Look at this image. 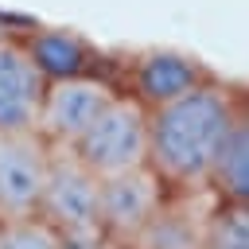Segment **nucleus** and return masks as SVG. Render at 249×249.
<instances>
[{
    "instance_id": "f257e3e1",
    "label": "nucleus",
    "mask_w": 249,
    "mask_h": 249,
    "mask_svg": "<svg viewBox=\"0 0 249 249\" xmlns=\"http://www.w3.org/2000/svg\"><path fill=\"white\" fill-rule=\"evenodd\" d=\"M237 117L233 97L210 82L160 109H148V167L163 187H202Z\"/></svg>"
},
{
    "instance_id": "f03ea898",
    "label": "nucleus",
    "mask_w": 249,
    "mask_h": 249,
    "mask_svg": "<svg viewBox=\"0 0 249 249\" xmlns=\"http://www.w3.org/2000/svg\"><path fill=\"white\" fill-rule=\"evenodd\" d=\"M97 191H101V179L89 167H82V160L70 148H51L35 218H43L58 233L62 249H101V245H109L101 237Z\"/></svg>"
},
{
    "instance_id": "7ed1b4c3",
    "label": "nucleus",
    "mask_w": 249,
    "mask_h": 249,
    "mask_svg": "<svg viewBox=\"0 0 249 249\" xmlns=\"http://www.w3.org/2000/svg\"><path fill=\"white\" fill-rule=\"evenodd\" d=\"M82 167H89L97 179L148 167V109L136 97H113L101 117L78 136L70 148Z\"/></svg>"
},
{
    "instance_id": "20e7f679",
    "label": "nucleus",
    "mask_w": 249,
    "mask_h": 249,
    "mask_svg": "<svg viewBox=\"0 0 249 249\" xmlns=\"http://www.w3.org/2000/svg\"><path fill=\"white\" fill-rule=\"evenodd\" d=\"M113 86L89 74L74 78H54L43 89L39 117H35V136L47 148H74L78 136L101 117V109L113 101Z\"/></svg>"
},
{
    "instance_id": "39448f33",
    "label": "nucleus",
    "mask_w": 249,
    "mask_h": 249,
    "mask_svg": "<svg viewBox=\"0 0 249 249\" xmlns=\"http://www.w3.org/2000/svg\"><path fill=\"white\" fill-rule=\"evenodd\" d=\"M163 198H167V187L156 179L152 167H136V171L101 179V191H97L101 237L117 241V245H136L140 230L156 218Z\"/></svg>"
},
{
    "instance_id": "423d86ee",
    "label": "nucleus",
    "mask_w": 249,
    "mask_h": 249,
    "mask_svg": "<svg viewBox=\"0 0 249 249\" xmlns=\"http://www.w3.org/2000/svg\"><path fill=\"white\" fill-rule=\"evenodd\" d=\"M51 148L35 132L0 136V222L35 218Z\"/></svg>"
},
{
    "instance_id": "0eeeda50",
    "label": "nucleus",
    "mask_w": 249,
    "mask_h": 249,
    "mask_svg": "<svg viewBox=\"0 0 249 249\" xmlns=\"http://www.w3.org/2000/svg\"><path fill=\"white\" fill-rule=\"evenodd\" d=\"M43 89H47V78L35 70L27 47L0 39V136L35 132Z\"/></svg>"
},
{
    "instance_id": "6e6552de",
    "label": "nucleus",
    "mask_w": 249,
    "mask_h": 249,
    "mask_svg": "<svg viewBox=\"0 0 249 249\" xmlns=\"http://www.w3.org/2000/svg\"><path fill=\"white\" fill-rule=\"evenodd\" d=\"M136 101L144 109H160L183 93H191L195 86H202V70L198 62H191L187 54H175V51H152L136 62Z\"/></svg>"
},
{
    "instance_id": "1a4fd4ad",
    "label": "nucleus",
    "mask_w": 249,
    "mask_h": 249,
    "mask_svg": "<svg viewBox=\"0 0 249 249\" xmlns=\"http://www.w3.org/2000/svg\"><path fill=\"white\" fill-rule=\"evenodd\" d=\"M206 183L218 191L222 202H241L249 206V121L237 117L233 128L226 132L214 163H210V175Z\"/></svg>"
},
{
    "instance_id": "9d476101",
    "label": "nucleus",
    "mask_w": 249,
    "mask_h": 249,
    "mask_svg": "<svg viewBox=\"0 0 249 249\" xmlns=\"http://www.w3.org/2000/svg\"><path fill=\"white\" fill-rule=\"evenodd\" d=\"M132 249H202V226H195V218L187 210H179L163 198V206L140 230Z\"/></svg>"
},
{
    "instance_id": "9b49d317",
    "label": "nucleus",
    "mask_w": 249,
    "mask_h": 249,
    "mask_svg": "<svg viewBox=\"0 0 249 249\" xmlns=\"http://www.w3.org/2000/svg\"><path fill=\"white\" fill-rule=\"evenodd\" d=\"M27 54H31L35 70H39L47 82H54V78H74V74H82V66H86V47H82L74 35H66V31H43V35H35V39L27 43Z\"/></svg>"
},
{
    "instance_id": "f8f14e48",
    "label": "nucleus",
    "mask_w": 249,
    "mask_h": 249,
    "mask_svg": "<svg viewBox=\"0 0 249 249\" xmlns=\"http://www.w3.org/2000/svg\"><path fill=\"white\" fill-rule=\"evenodd\" d=\"M202 249H249V206L222 202L202 222Z\"/></svg>"
},
{
    "instance_id": "ddd939ff",
    "label": "nucleus",
    "mask_w": 249,
    "mask_h": 249,
    "mask_svg": "<svg viewBox=\"0 0 249 249\" xmlns=\"http://www.w3.org/2000/svg\"><path fill=\"white\" fill-rule=\"evenodd\" d=\"M0 249H62V241L43 218H16L0 222Z\"/></svg>"
},
{
    "instance_id": "4468645a",
    "label": "nucleus",
    "mask_w": 249,
    "mask_h": 249,
    "mask_svg": "<svg viewBox=\"0 0 249 249\" xmlns=\"http://www.w3.org/2000/svg\"><path fill=\"white\" fill-rule=\"evenodd\" d=\"M101 249H105V245H101Z\"/></svg>"
}]
</instances>
